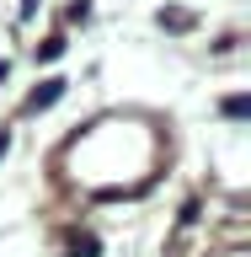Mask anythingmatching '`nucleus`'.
<instances>
[{"label": "nucleus", "instance_id": "7ed1b4c3", "mask_svg": "<svg viewBox=\"0 0 251 257\" xmlns=\"http://www.w3.org/2000/svg\"><path fill=\"white\" fill-rule=\"evenodd\" d=\"M6 145H11V134H0V156H6Z\"/></svg>", "mask_w": 251, "mask_h": 257}, {"label": "nucleus", "instance_id": "f257e3e1", "mask_svg": "<svg viewBox=\"0 0 251 257\" xmlns=\"http://www.w3.org/2000/svg\"><path fill=\"white\" fill-rule=\"evenodd\" d=\"M59 96H64V80L54 75V80H43V91H32V96H27V112H43V107H54Z\"/></svg>", "mask_w": 251, "mask_h": 257}, {"label": "nucleus", "instance_id": "f03ea898", "mask_svg": "<svg viewBox=\"0 0 251 257\" xmlns=\"http://www.w3.org/2000/svg\"><path fill=\"white\" fill-rule=\"evenodd\" d=\"M59 54H64V38H48V43L38 48V59H59Z\"/></svg>", "mask_w": 251, "mask_h": 257}]
</instances>
